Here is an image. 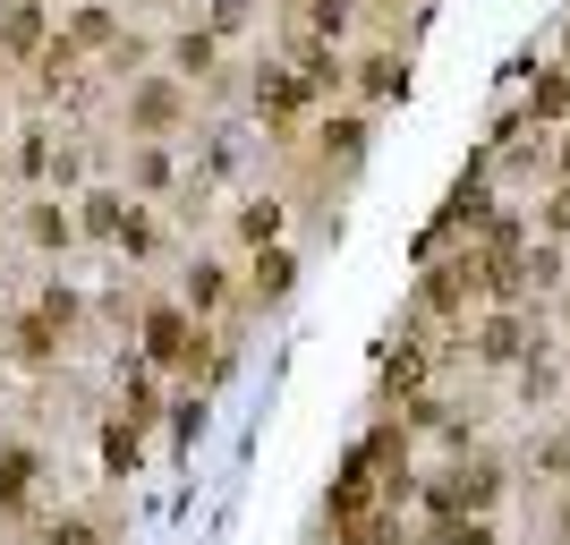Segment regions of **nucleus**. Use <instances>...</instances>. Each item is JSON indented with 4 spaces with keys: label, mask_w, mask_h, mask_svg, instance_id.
I'll list each match as a JSON object with an SVG mask.
<instances>
[{
    "label": "nucleus",
    "mask_w": 570,
    "mask_h": 545,
    "mask_svg": "<svg viewBox=\"0 0 570 545\" xmlns=\"http://www.w3.org/2000/svg\"><path fill=\"white\" fill-rule=\"evenodd\" d=\"M102 451H111V469H128V460H136V435H128V426H111V435H102Z\"/></svg>",
    "instance_id": "nucleus-7"
},
{
    "label": "nucleus",
    "mask_w": 570,
    "mask_h": 545,
    "mask_svg": "<svg viewBox=\"0 0 570 545\" xmlns=\"http://www.w3.org/2000/svg\"><path fill=\"white\" fill-rule=\"evenodd\" d=\"M0 43H9V52H34V43H43V9H34V0H9V9H0Z\"/></svg>",
    "instance_id": "nucleus-2"
},
{
    "label": "nucleus",
    "mask_w": 570,
    "mask_h": 545,
    "mask_svg": "<svg viewBox=\"0 0 570 545\" xmlns=\"http://www.w3.org/2000/svg\"><path fill=\"white\" fill-rule=\"evenodd\" d=\"M255 290L282 298V290H289V257H255Z\"/></svg>",
    "instance_id": "nucleus-5"
},
{
    "label": "nucleus",
    "mask_w": 570,
    "mask_h": 545,
    "mask_svg": "<svg viewBox=\"0 0 570 545\" xmlns=\"http://www.w3.org/2000/svg\"><path fill=\"white\" fill-rule=\"evenodd\" d=\"M128 111H136V129H171V120H179V86H136Z\"/></svg>",
    "instance_id": "nucleus-3"
},
{
    "label": "nucleus",
    "mask_w": 570,
    "mask_h": 545,
    "mask_svg": "<svg viewBox=\"0 0 570 545\" xmlns=\"http://www.w3.org/2000/svg\"><path fill=\"white\" fill-rule=\"evenodd\" d=\"M188 298H196V307H213V298H222V264H196V273H188Z\"/></svg>",
    "instance_id": "nucleus-6"
},
{
    "label": "nucleus",
    "mask_w": 570,
    "mask_h": 545,
    "mask_svg": "<svg viewBox=\"0 0 570 545\" xmlns=\"http://www.w3.org/2000/svg\"><path fill=\"white\" fill-rule=\"evenodd\" d=\"M145 341H154V367H179V358H196V333H188V316H171V307H162L154 324H145Z\"/></svg>",
    "instance_id": "nucleus-1"
},
{
    "label": "nucleus",
    "mask_w": 570,
    "mask_h": 545,
    "mask_svg": "<svg viewBox=\"0 0 570 545\" xmlns=\"http://www.w3.org/2000/svg\"><path fill=\"white\" fill-rule=\"evenodd\" d=\"M239 230H248L255 248H264V239H273V230H282V205H248V214H239Z\"/></svg>",
    "instance_id": "nucleus-4"
},
{
    "label": "nucleus",
    "mask_w": 570,
    "mask_h": 545,
    "mask_svg": "<svg viewBox=\"0 0 570 545\" xmlns=\"http://www.w3.org/2000/svg\"><path fill=\"white\" fill-rule=\"evenodd\" d=\"M52 545H95V528H86V520H68V528H61Z\"/></svg>",
    "instance_id": "nucleus-8"
}]
</instances>
